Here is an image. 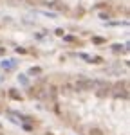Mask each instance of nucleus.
Masks as SVG:
<instances>
[{"instance_id": "2eb2a0df", "label": "nucleus", "mask_w": 130, "mask_h": 135, "mask_svg": "<svg viewBox=\"0 0 130 135\" xmlns=\"http://www.w3.org/2000/svg\"><path fill=\"white\" fill-rule=\"evenodd\" d=\"M27 2H29V4H33V2H38V0H27Z\"/></svg>"}, {"instance_id": "1a4fd4ad", "label": "nucleus", "mask_w": 130, "mask_h": 135, "mask_svg": "<svg viewBox=\"0 0 130 135\" xmlns=\"http://www.w3.org/2000/svg\"><path fill=\"white\" fill-rule=\"evenodd\" d=\"M92 41H94V43H98V45L105 43V40H103V38H99V36H94V38H92Z\"/></svg>"}, {"instance_id": "9d476101", "label": "nucleus", "mask_w": 130, "mask_h": 135, "mask_svg": "<svg viewBox=\"0 0 130 135\" xmlns=\"http://www.w3.org/2000/svg\"><path fill=\"white\" fill-rule=\"evenodd\" d=\"M80 58H83V60H87V61L90 63V58H92V56H88V54H85V52H80Z\"/></svg>"}, {"instance_id": "f257e3e1", "label": "nucleus", "mask_w": 130, "mask_h": 135, "mask_svg": "<svg viewBox=\"0 0 130 135\" xmlns=\"http://www.w3.org/2000/svg\"><path fill=\"white\" fill-rule=\"evenodd\" d=\"M110 94H114L116 97H123V99H128V81H119L112 87Z\"/></svg>"}, {"instance_id": "4468645a", "label": "nucleus", "mask_w": 130, "mask_h": 135, "mask_svg": "<svg viewBox=\"0 0 130 135\" xmlns=\"http://www.w3.org/2000/svg\"><path fill=\"white\" fill-rule=\"evenodd\" d=\"M5 54V47H0V56H4Z\"/></svg>"}, {"instance_id": "39448f33", "label": "nucleus", "mask_w": 130, "mask_h": 135, "mask_svg": "<svg viewBox=\"0 0 130 135\" xmlns=\"http://www.w3.org/2000/svg\"><path fill=\"white\" fill-rule=\"evenodd\" d=\"M18 83H20V85H29V79H27V76L20 74V76H18Z\"/></svg>"}, {"instance_id": "423d86ee", "label": "nucleus", "mask_w": 130, "mask_h": 135, "mask_svg": "<svg viewBox=\"0 0 130 135\" xmlns=\"http://www.w3.org/2000/svg\"><path fill=\"white\" fill-rule=\"evenodd\" d=\"M9 96H11L13 99H22V96H20V94H18L15 88H11V90H9Z\"/></svg>"}, {"instance_id": "f03ea898", "label": "nucleus", "mask_w": 130, "mask_h": 135, "mask_svg": "<svg viewBox=\"0 0 130 135\" xmlns=\"http://www.w3.org/2000/svg\"><path fill=\"white\" fill-rule=\"evenodd\" d=\"M15 67H16V61H15V60H4V61H2V68H4L5 72L13 70Z\"/></svg>"}, {"instance_id": "7ed1b4c3", "label": "nucleus", "mask_w": 130, "mask_h": 135, "mask_svg": "<svg viewBox=\"0 0 130 135\" xmlns=\"http://www.w3.org/2000/svg\"><path fill=\"white\" fill-rule=\"evenodd\" d=\"M88 135H105V132H103L101 128H98V126H92V128L88 130Z\"/></svg>"}, {"instance_id": "f8f14e48", "label": "nucleus", "mask_w": 130, "mask_h": 135, "mask_svg": "<svg viewBox=\"0 0 130 135\" xmlns=\"http://www.w3.org/2000/svg\"><path fill=\"white\" fill-rule=\"evenodd\" d=\"M63 40H65V41H71V43H72V41H76V38H74V36H63Z\"/></svg>"}, {"instance_id": "9b49d317", "label": "nucleus", "mask_w": 130, "mask_h": 135, "mask_svg": "<svg viewBox=\"0 0 130 135\" xmlns=\"http://www.w3.org/2000/svg\"><path fill=\"white\" fill-rule=\"evenodd\" d=\"M99 18H101V20H108L110 15H108V13H99Z\"/></svg>"}, {"instance_id": "20e7f679", "label": "nucleus", "mask_w": 130, "mask_h": 135, "mask_svg": "<svg viewBox=\"0 0 130 135\" xmlns=\"http://www.w3.org/2000/svg\"><path fill=\"white\" fill-rule=\"evenodd\" d=\"M112 51H114V52H125V51H127V45L116 43V45H112Z\"/></svg>"}, {"instance_id": "0eeeda50", "label": "nucleus", "mask_w": 130, "mask_h": 135, "mask_svg": "<svg viewBox=\"0 0 130 135\" xmlns=\"http://www.w3.org/2000/svg\"><path fill=\"white\" fill-rule=\"evenodd\" d=\"M29 74H31V76H35V74H42V68L40 67H31L29 68Z\"/></svg>"}, {"instance_id": "dca6fc26", "label": "nucleus", "mask_w": 130, "mask_h": 135, "mask_svg": "<svg viewBox=\"0 0 130 135\" xmlns=\"http://www.w3.org/2000/svg\"><path fill=\"white\" fill-rule=\"evenodd\" d=\"M0 135H2V133H0Z\"/></svg>"}, {"instance_id": "6e6552de", "label": "nucleus", "mask_w": 130, "mask_h": 135, "mask_svg": "<svg viewBox=\"0 0 130 135\" xmlns=\"http://www.w3.org/2000/svg\"><path fill=\"white\" fill-rule=\"evenodd\" d=\"M101 61H103L101 56H94V58H90V63H96V65H98V63H101Z\"/></svg>"}, {"instance_id": "ddd939ff", "label": "nucleus", "mask_w": 130, "mask_h": 135, "mask_svg": "<svg viewBox=\"0 0 130 135\" xmlns=\"http://www.w3.org/2000/svg\"><path fill=\"white\" fill-rule=\"evenodd\" d=\"M56 36H65V31L63 29H56Z\"/></svg>"}]
</instances>
